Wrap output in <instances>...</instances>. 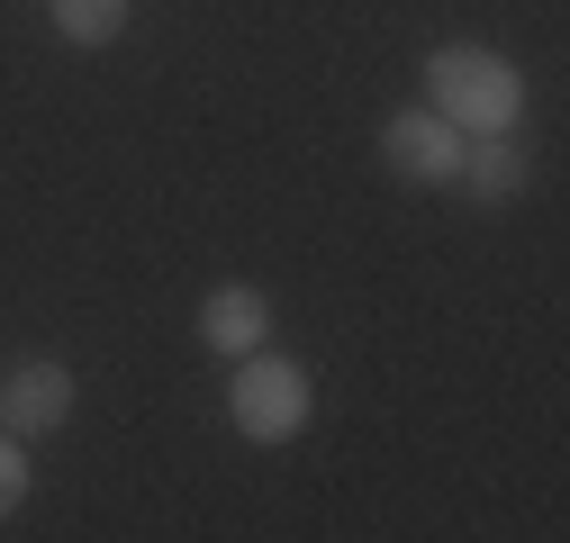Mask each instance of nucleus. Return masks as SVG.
<instances>
[{"label":"nucleus","instance_id":"f257e3e1","mask_svg":"<svg viewBox=\"0 0 570 543\" xmlns=\"http://www.w3.org/2000/svg\"><path fill=\"white\" fill-rule=\"evenodd\" d=\"M425 109H444L462 136L517 127L525 118V73L498 46H435L425 55Z\"/></svg>","mask_w":570,"mask_h":543},{"label":"nucleus","instance_id":"f03ea898","mask_svg":"<svg viewBox=\"0 0 570 543\" xmlns=\"http://www.w3.org/2000/svg\"><path fill=\"white\" fill-rule=\"evenodd\" d=\"M308 407H317V389H308V372L291 363V354H236V381H227V417H236V435L245 444H291L299 426H308Z\"/></svg>","mask_w":570,"mask_h":543},{"label":"nucleus","instance_id":"7ed1b4c3","mask_svg":"<svg viewBox=\"0 0 570 543\" xmlns=\"http://www.w3.org/2000/svg\"><path fill=\"white\" fill-rule=\"evenodd\" d=\"M381 164H390L399 181H416V190H444L453 164H462V127H453L444 109H399V118L381 127Z\"/></svg>","mask_w":570,"mask_h":543},{"label":"nucleus","instance_id":"20e7f679","mask_svg":"<svg viewBox=\"0 0 570 543\" xmlns=\"http://www.w3.org/2000/svg\"><path fill=\"white\" fill-rule=\"evenodd\" d=\"M73 398H82L73 363L37 354V363H19L10 381H0V417H10V435H55L63 417H73Z\"/></svg>","mask_w":570,"mask_h":543},{"label":"nucleus","instance_id":"39448f33","mask_svg":"<svg viewBox=\"0 0 570 543\" xmlns=\"http://www.w3.org/2000/svg\"><path fill=\"white\" fill-rule=\"evenodd\" d=\"M453 181L480 199V209H508V199L525 190V146H517V127L462 136V164H453Z\"/></svg>","mask_w":570,"mask_h":543},{"label":"nucleus","instance_id":"423d86ee","mask_svg":"<svg viewBox=\"0 0 570 543\" xmlns=\"http://www.w3.org/2000/svg\"><path fill=\"white\" fill-rule=\"evenodd\" d=\"M263 335H272V308H263L254 282H218V290L199 299V345H208V354H227V363H236V354L263 345Z\"/></svg>","mask_w":570,"mask_h":543},{"label":"nucleus","instance_id":"0eeeda50","mask_svg":"<svg viewBox=\"0 0 570 543\" xmlns=\"http://www.w3.org/2000/svg\"><path fill=\"white\" fill-rule=\"evenodd\" d=\"M46 19L63 46H109L127 28V0H46Z\"/></svg>","mask_w":570,"mask_h":543},{"label":"nucleus","instance_id":"6e6552de","mask_svg":"<svg viewBox=\"0 0 570 543\" xmlns=\"http://www.w3.org/2000/svg\"><path fill=\"white\" fill-rule=\"evenodd\" d=\"M10 507H28V453H19V435H0V516Z\"/></svg>","mask_w":570,"mask_h":543}]
</instances>
